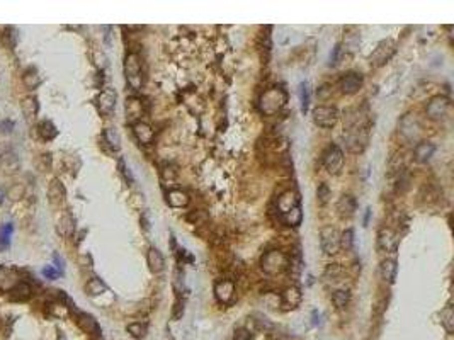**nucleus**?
Returning <instances> with one entry per match:
<instances>
[{
	"label": "nucleus",
	"mask_w": 454,
	"mask_h": 340,
	"mask_svg": "<svg viewBox=\"0 0 454 340\" xmlns=\"http://www.w3.org/2000/svg\"><path fill=\"white\" fill-rule=\"evenodd\" d=\"M342 276H344V269H342L338 264H330L323 274V277L328 281V283H337V281L342 279Z\"/></svg>",
	"instance_id": "32"
},
{
	"label": "nucleus",
	"mask_w": 454,
	"mask_h": 340,
	"mask_svg": "<svg viewBox=\"0 0 454 340\" xmlns=\"http://www.w3.org/2000/svg\"><path fill=\"white\" fill-rule=\"evenodd\" d=\"M0 329H2V317H0Z\"/></svg>",
	"instance_id": "47"
},
{
	"label": "nucleus",
	"mask_w": 454,
	"mask_h": 340,
	"mask_svg": "<svg viewBox=\"0 0 454 340\" xmlns=\"http://www.w3.org/2000/svg\"><path fill=\"white\" fill-rule=\"evenodd\" d=\"M147 260H148V265H150V271L153 272V274H158V272H162V271H163L165 260H163V255L160 254L158 248L151 247L150 250H148Z\"/></svg>",
	"instance_id": "20"
},
{
	"label": "nucleus",
	"mask_w": 454,
	"mask_h": 340,
	"mask_svg": "<svg viewBox=\"0 0 454 340\" xmlns=\"http://www.w3.org/2000/svg\"><path fill=\"white\" fill-rule=\"evenodd\" d=\"M116 107V92L113 89H104L97 97V109L101 114L109 116Z\"/></svg>",
	"instance_id": "10"
},
{
	"label": "nucleus",
	"mask_w": 454,
	"mask_h": 340,
	"mask_svg": "<svg viewBox=\"0 0 454 340\" xmlns=\"http://www.w3.org/2000/svg\"><path fill=\"white\" fill-rule=\"evenodd\" d=\"M332 301L338 310L345 308L349 303V293L345 291V289H337V291H333V294H332Z\"/></svg>",
	"instance_id": "35"
},
{
	"label": "nucleus",
	"mask_w": 454,
	"mask_h": 340,
	"mask_svg": "<svg viewBox=\"0 0 454 340\" xmlns=\"http://www.w3.org/2000/svg\"><path fill=\"white\" fill-rule=\"evenodd\" d=\"M330 187L327 184H321L320 187H318V190H316V197H318V202L320 204H327L328 202V199H330Z\"/></svg>",
	"instance_id": "40"
},
{
	"label": "nucleus",
	"mask_w": 454,
	"mask_h": 340,
	"mask_svg": "<svg viewBox=\"0 0 454 340\" xmlns=\"http://www.w3.org/2000/svg\"><path fill=\"white\" fill-rule=\"evenodd\" d=\"M396 271H398V265H396V260H393V259H385L381 262V267H379L383 281H385V283H390V284L395 281Z\"/></svg>",
	"instance_id": "22"
},
{
	"label": "nucleus",
	"mask_w": 454,
	"mask_h": 340,
	"mask_svg": "<svg viewBox=\"0 0 454 340\" xmlns=\"http://www.w3.org/2000/svg\"><path fill=\"white\" fill-rule=\"evenodd\" d=\"M38 109H39V104H38V101H36V97H32V95H29V97H26L22 101V113L26 114V118H29V119L36 118Z\"/></svg>",
	"instance_id": "29"
},
{
	"label": "nucleus",
	"mask_w": 454,
	"mask_h": 340,
	"mask_svg": "<svg viewBox=\"0 0 454 340\" xmlns=\"http://www.w3.org/2000/svg\"><path fill=\"white\" fill-rule=\"evenodd\" d=\"M300 101H301V111L306 113L308 111V104H309V92H308V85L306 84H301L300 85Z\"/></svg>",
	"instance_id": "39"
},
{
	"label": "nucleus",
	"mask_w": 454,
	"mask_h": 340,
	"mask_svg": "<svg viewBox=\"0 0 454 340\" xmlns=\"http://www.w3.org/2000/svg\"><path fill=\"white\" fill-rule=\"evenodd\" d=\"M281 303H283L286 308H296L301 303V291L296 286H290V288L284 289L283 296H281Z\"/></svg>",
	"instance_id": "19"
},
{
	"label": "nucleus",
	"mask_w": 454,
	"mask_h": 340,
	"mask_svg": "<svg viewBox=\"0 0 454 340\" xmlns=\"http://www.w3.org/2000/svg\"><path fill=\"white\" fill-rule=\"evenodd\" d=\"M67 197V190H65L63 184L58 179H53L49 182V187H48V199L53 206H60L61 202L65 201Z\"/></svg>",
	"instance_id": "17"
},
{
	"label": "nucleus",
	"mask_w": 454,
	"mask_h": 340,
	"mask_svg": "<svg viewBox=\"0 0 454 340\" xmlns=\"http://www.w3.org/2000/svg\"><path fill=\"white\" fill-rule=\"evenodd\" d=\"M15 284H17V281H15V272L9 267H0V289L10 291Z\"/></svg>",
	"instance_id": "24"
},
{
	"label": "nucleus",
	"mask_w": 454,
	"mask_h": 340,
	"mask_svg": "<svg viewBox=\"0 0 454 340\" xmlns=\"http://www.w3.org/2000/svg\"><path fill=\"white\" fill-rule=\"evenodd\" d=\"M56 135H58V130H56V126L51 121H43L39 124V136L44 140V142L53 140Z\"/></svg>",
	"instance_id": "31"
},
{
	"label": "nucleus",
	"mask_w": 454,
	"mask_h": 340,
	"mask_svg": "<svg viewBox=\"0 0 454 340\" xmlns=\"http://www.w3.org/2000/svg\"><path fill=\"white\" fill-rule=\"evenodd\" d=\"M3 202V190H0V204Z\"/></svg>",
	"instance_id": "46"
},
{
	"label": "nucleus",
	"mask_w": 454,
	"mask_h": 340,
	"mask_svg": "<svg viewBox=\"0 0 454 340\" xmlns=\"http://www.w3.org/2000/svg\"><path fill=\"white\" fill-rule=\"evenodd\" d=\"M313 121L320 128H333L338 121V111L332 106H318L313 111Z\"/></svg>",
	"instance_id": "7"
},
{
	"label": "nucleus",
	"mask_w": 454,
	"mask_h": 340,
	"mask_svg": "<svg viewBox=\"0 0 454 340\" xmlns=\"http://www.w3.org/2000/svg\"><path fill=\"white\" fill-rule=\"evenodd\" d=\"M125 77L128 85L133 90H140L143 87V70L142 60L138 53H128L125 58Z\"/></svg>",
	"instance_id": "3"
},
{
	"label": "nucleus",
	"mask_w": 454,
	"mask_h": 340,
	"mask_svg": "<svg viewBox=\"0 0 454 340\" xmlns=\"http://www.w3.org/2000/svg\"><path fill=\"white\" fill-rule=\"evenodd\" d=\"M39 82H41V78L34 68H29L26 73H24V84L29 87V89H36V87L39 85Z\"/></svg>",
	"instance_id": "37"
},
{
	"label": "nucleus",
	"mask_w": 454,
	"mask_h": 340,
	"mask_svg": "<svg viewBox=\"0 0 454 340\" xmlns=\"http://www.w3.org/2000/svg\"><path fill=\"white\" fill-rule=\"evenodd\" d=\"M441 323H443V327L446 329L448 334H453V330H454V313H453L451 306H446L444 312L441 313Z\"/></svg>",
	"instance_id": "34"
},
{
	"label": "nucleus",
	"mask_w": 454,
	"mask_h": 340,
	"mask_svg": "<svg viewBox=\"0 0 454 340\" xmlns=\"http://www.w3.org/2000/svg\"><path fill=\"white\" fill-rule=\"evenodd\" d=\"M106 284L102 283L101 279H97V277H92V279L87 281V284H85V293L89 294V296H99V294H102L106 291Z\"/></svg>",
	"instance_id": "28"
},
{
	"label": "nucleus",
	"mask_w": 454,
	"mask_h": 340,
	"mask_svg": "<svg viewBox=\"0 0 454 340\" xmlns=\"http://www.w3.org/2000/svg\"><path fill=\"white\" fill-rule=\"evenodd\" d=\"M378 245L383 252H396V248H398V235L390 228H383L378 236Z\"/></svg>",
	"instance_id": "13"
},
{
	"label": "nucleus",
	"mask_w": 454,
	"mask_h": 340,
	"mask_svg": "<svg viewBox=\"0 0 454 340\" xmlns=\"http://www.w3.org/2000/svg\"><path fill=\"white\" fill-rule=\"evenodd\" d=\"M56 230H58L60 235L70 236L73 233V230H75V221H73V218L70 216L68 213H65L63 216L58 219V226H56Z\"/></svg>",
	"instance_id": "26"
},
{
	"label": "nucleus",
	"mask_w": 454,
	"mask_h": 340,
	"mask_svg": "<svg viewBox=\"0 0 454 340\" xmlns=\"http://www.w3.org/2000/svg\"><path fill=\"white\" fill-rule=\"evenodd\" d=\"M145 114L143 109V101L140 97H128L126 99V118L130 123L142 121V116Z\"/></svg>",
	"instance_id": "12"
},
{
	"label": "nucleus",
	"mask_w": 454,
	"mask_h": 340,
	"mask_svg": "<svg viewBox=\"0 0 454 340\" xmlns=\"http://www.w3.org/2000/svg\"><path fill=\"white\" fill-rule=\"evenodd\" d=\"M321 162H323L325 169H327L330 173H338V170H340L342 165H344L342 150L337 147V145H330V147H327V150L323 152V155H321Z\"/></svg>",
	"instance_id": "5"
},
{
	"label": "nucleus",
	"mask_w": 454,
	"mask_h": 340,
	"mask_svg": "<svg viewBox=\"0 0 454 340\" xmlns=\"http://www.w3.org/2000/svg\"><path fill=\"white\" fill-rule=\"evenodd\" d=\"M250 339H252V335L247 329H237L235 330L233 340H250Z\"/></svg>",
	"instance_id": "42"
},
{
	"label": "nucleus",
	"mask_w": 454,
	"mask_h": 340,
	"mask_svg": "<svg viewBox=\"0 0 454 340\" xmlns=\"http://www.w3.org/2000/svg\"><path fill=\"white\" fill-rule=\"evenodd\" d=\"M340 247L344 250H350L354 247V231L352 230H345L340 235Z\"/></svg>",
	"instance_id": "38"
},
{
	"label": "nucleus",
	"mask_w": 454,
	"mask_h": 340,
	"mask_svg": "<svg viewBox=\"0 0 454 340\" xmlns=\"http://www.w3.org/2000/svg\"><path fill=\"white\" fill-rule=\"evenodd\" d=\"M337 211H338V216L340 218H352L357 211V201L354 196L350 194H344L340 196L337 202Z\"/></svg>",
	"instance_id": "14"
},
{
	"label": "nucleus",
	"mask_w": 454,
	"mask_h": 340,
	"mask_svg": "<svg viewBox=\"0 0 454 340\" xmlns=\"http://www.w3.org/2000/svg\"><path fill=\"white\" fill-rule=\"evenodd\" d=\"M301 219H303V213H301L300 206H296V208L291 209L288 214L281 216V221H283L284 225H288V226H298L300 223H301Z\"/></svg>",
	"instance_id": "30"
},
{
	"label": "nucleus",
	"mask_w": 454,
	"mask_h": 340,
	"mask_svg": "<svg viewBox=\"0 0 454 340\" xmlns=\"http://www.w3.org/2000/svg\"><path fill=\"white\" fill-rule=\"evenodd\" d=\"M290 265H291V259L281 250H269L267 254H264V257L261 259L262 271L269 276L283 274Z\"/></svg>",
	"instance_id": "2"
},
{
	"label": "nucleus",
	"mask_w": 454,
	"mask_h": 340,
	"mask_svg": "<svg viewBox=\"0 0 454 340\" xmlns=\"http://www.w3.org/2000/svg\"><path fill=\"white\" fill-rule=\"evenodd\" d=\"M14 231V225L12 223H5L0 226V252L7 250L10 247V235Z\"/></svg>",
	"instance_id": "27"
},
{
	"label": "nucleus",
	"mask_w": 454,
	"mask_h": 340,
	"mask_svg": "<svg viewBox=\"0 0 454 340\" xmlns=\"http://www.w3.org/2000/svg\"><path fill=\"white\" fill-rule=\"evenodd\" d=\"M361 87H362V75H359L356 72L345 73L340 80V89L344 94H356Z\"/></svg>",
	"instance_id": "15"
},
{
	"label": "nucleus",
	"mask_w": 454,
	"mask_h": 340,
	"mask_svg": "<svg viewBox=\"0 0 454 340\" xmlns=\"http://www.w3.org/2000/svg\"><path fill=\"white\" fill-rule=\"evenodd\" d=\"M189 196L187 192H184V190L180 189H172L170 192L167 194V202L172 206V208H185V206L189 204Z\"/></svg>",
	"instance_id": "21"
},
{
	"label": "nucleus",
	"mask_w": 454,
	"mask_h": 340,
	"mask_svg": "<svg viewBox=\"0 0 454 340\" xmlns=\"http://www.w3.org/2000/svg\"><path fill=\"white\" fill-rule=\"evenodd\" d=\"M104 140L114 152H118L119 148H121V138H119L118 131L114 130V128H107V130L104 131Z\"/></svg>",
	"instance_id": "33"
},
{
	"label": "nucleus",
	"mask_w": 454,
	"mask_h": 340,
	"mask_svg": "<svg viewBox=\"0 0 454 340\" xmlns=\"http://www.w3.org/2000/svg\"><path fill=\"white\" fill-rule=\"evenodd\" d=\"M214 296L216 300L223 303V305H228L235 296V284L228 279H221L214 284Z\"/></svg>",
	"instance_id": "11"
},
{
	"label": "nucleus",
	"mask_w": 454,
	"mask_h": 340,
	"mask_svg": "<svg viewBox=\"0 0 454 340\" xmlns=\"http://www.w3.org/2000/svg\"><path fill=\"white\" fill-rule=\"evenodd\" d=\"M12 130H14V123L9 121V119H5V121L0 123V131L2 133H10Z\"/></svg>",
	"instance_id": "43"
},
{
	"label": "nucleus",
	"mask_w": 454,
	"mask_h": 340,
	"mask_svg": "<svg viewBox=\"0 0 454 340\" xmlns=\"http://www.w3.org/2000/svg\"><path fill=\"white\" fill-rule=\"evenodd\" d=\"M288 102V94L283 87H271L259 99V107L266 116H274L279 113Z\"/></svg>",
	"instance_id": "1"
},
{
	"label": "nucleus",
	"mask_w": 454,
	"mask_h": 340,
	"mask_svg": "<svg viewBox=\"0 0 454 340\" xmlns=\"http://www.w3.org/2000/svg\"><path fill=\"white\" fill-rule=\"evenodd\" d=\"M434 150H436V147L432 143H427V142L417 143L415 145V160L427 162L432 155H434Z\"/></svg>",
	"instance_id": "25"
},
{
	"label": "nucleus",
	"mask_w": 454,
	"mask_h": 340,
	"mask_svg": "<svg viewBox=\"0 0 454 340\" xmlns=\"http://www.w3.org/2000/svg\"><path fill=\"white\" fill-rule=\"evenodd\" d=\"M77 323L85 334L90 335H101V329H99V323L96 322V318L90 317L87 313H78L77 315Z\"/></svg>",
	"instance_id": "18"
},
{
	"label": "nucleus",
	"mask_w": 454,
	"mask_h": 340,
	"mask_svg": "<svg viewBox=\"0 0 454 340\" xmlns=\"http://www.w3.org/2000/svg\"><path fill=\"white\" fill-rule=\"evenodd\" d=\"M296 206H300V196L295 190H284L281 192L278 199H276V211H278L279 218L288 214L291 209H295Z\"/></svg>",
	"instance_id": "8"
},
{
	"label": "nucleus",
	"mask_w": 454,
	"mask_h": 340,
	"mask_svg": "<svg viewBox=\"0 0 454 340\" xmlns=\"http://www.w3.org/2000/svg\"><path fill=\"white\" fill-rule=\"evenodd\" d=\"M10 300L14 301H27L31 298L32 294V289L31 286L27 283H17L14 286V288L10 289Z\"/></svg>",
	"instance_id": "23"
},
{
	"label": "nucleus",
	"mask_w": 454,
	"mask_h": 340,
	"mask_svg": "<svg viewBox=\"0 0 454 340\" xmlns=\"http://www.w3.org/2000/svg\"><path fill=\"white\" fill-rule=\"evenodd\" d=\"M395 43L391 39H388V41H383V43H379V46L374 49V53L371 55V65H374V66H381V65H385L388 60L391 58V55L395 53Z\"/></svg>",
	"instance_id": "9"
},
{
	"label": "nucleus",
	"mask_w": 454,
	"mask_h": 340,
	"mask_svg": "<svg viewBox=\"0 0 454 340\" xmlns=\"http://www.w3.org/2000/svg\"><path fill=\"white\" fill-rule=\"evenodd\" d=\"M449 107H451V102L446 95H436L429 101L427 107H425V113H427V118L434 119H444L446 114H448Z\"/></svg>",
	"instance_id": "6"
},
{
	"label": "nucleus",
	"mask_w": 454,
	"mask_h": 340,
	"mask_svg": "<svg viewBox=\"0 0 454 340\" xmlns=\"http://www.w3.org/2000/svg\"><path fill=\"white\" fill-rule=\"evenodd\" d=\"M320 245L327 255H335L340 248V233L332 226H325L320 231Z\"/></svg>",
	"instance_id": "4"
},
{
	"label": "nucleus",
	"mask_w": 454,
	"mask_h": 340,
	"mask_svg": "<svg viewBox=\"0 0 454 340\" xmlns=\"http://www.w3.org/2000/svg\"><path fill=\"white\" fill-rule=\"evenodd\" d=\"M128 332H130L135 339H143L147 335V325L142 322L130 323V325H128Z\"/></svg>",
	"instance_id": "36"
},
{
	"label": "nucleus",
	"mask_w": 454,
	"mask_h": 340,
	"mask_svg": "<svg viewBox=\"0 0 454 340\" xmlns=\"http://www.w3.org/2000/svg\"><path fill=\"white\" fill-rule=\"evenodd\" d=\"M61 274H63V272L58 271L55 265H46V267L43 269V276L46 277V279H56V277H60Z\"/></svg>",
	"instance_id": "41"
},
{
	"label": "nucleus",
	"mask_w": 454,
	"mask_h": 340,
	"mask_svg": "<svg viewBox=\"0 0 454 340\" xmlns=\"http://www.w3.org/2000/svg\"><path fill=\"white\" fill-rule=\"evenodd\" d=\"M133 133L142 145H150L155 138V131L151 130V126L145 121H138L133 124Z\"/></svg>",
	"instance_id": "16"
},
{
	"label": "nucleus",
	"mask_w": 454,
	"mask_h": 340,
	"mask_svg": "<svg viewBox=\"0 0 454 340\" xmlns=\"http://www.w3.org/2000/svg\"><path fill=\"white\" fill-rule=\"evenodd\" d=\"M269 340H293V339L288 337L286 334H281V332H272V334H269Z\"/></svg>",
	"instance_id": "44"
},
{
	"label": "nucleus",
	"mask_w": 454,
	"mask_h": 340,
	"mask_svg": "<svg viewBox=\"0 0 454 340\" xmlns=\"http://www.w3.org/2000/svg\"><path fill=\"white\" fill-rule=\"evenodd\" d=\"M119 169H121V172L125 173V177L128 180H133V175H131V172H130V169H126V165H125V160H119Z\"/></svg>",
	"instance_id": "45"
}]
</instances>
